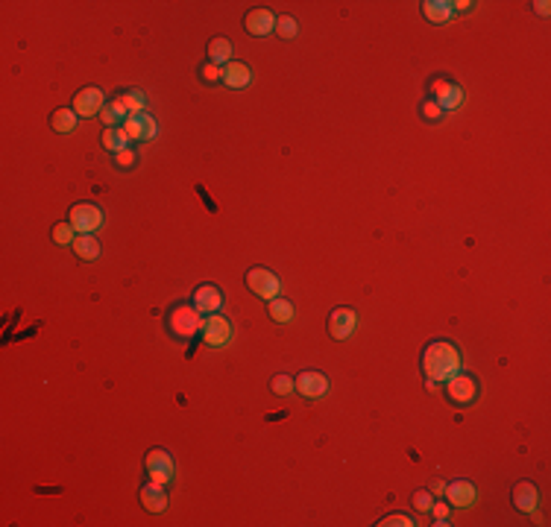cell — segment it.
Masks as SVG:
<instances>
[{
	"mask_svg": "<svg viewBox=\"0 0 551 527\" xmlns=\"http://www.w3.org/2000/svg\"><path fill=\"white\" fill-rule=\"evenodd\" d=\"M124 132L129 135V141H153L155 132H159V123L153 121L150 114H129L126 123H124Z\"/></svg>",
	"mask_w": 551,
	"mask_h": 527,
	"instance_id": "13",
	"label": "cell"
},
{
	"mask_svg": "<svg viewBox=\"0 0 551 527\" xmlns=\"http://www.w3.org/2000/svg\"><path fill=\"white\" fill-rule=\"evenodd\" d=\"M463 369V361H461V351L455 343L449 340H434L428 343L425 351H422V372L431 384L437 381H449L451 375H458Z\"/></svg>",
	"mask_w": 551,
	"mask_h": 527,
	"instance_id": "1",
	"label": "cell"
},
{
	"mask_svg": "<svg viewBox=\"0 0 551 527\" xmlns=\"http://www.w3.org/2000/svg\"><path fill=\"white\" fill-rule=\"evenodd\" d=\"M100 144L109 150V152H124V150H129V135L124 132V126H114V129H103V138H100Z\"/></svg>",
	"mask_w": 551,
	"mask_h": 527,
	"instance_id": "21",
	"label": "cell"
},
{
	"mask_svg": "<svg viewBox=\"0 0 551 527\" xmlns=\"http://www.w3.org/2000/svg\"><path fill=\"white\" fill-rule=\"evenodd\" d=\"M208 62H214V65H229L232 62V42L229 38H211L208 42Z\"/></svg>",
	"mask_w": 551,
	"mask_h": 527,
	"instance_id": "23",
	"label": "cell"
},
{
	"mask_svg": "<svg viewBox=\"0 0 551 527\" xmlns=\"http://www.w3.org/2000/svg\"><path fill=\"white\" fill-rule=\"evenodd\" d=\"M247 287L255 293V296H261V299H276L282 293V281H279V276L276 272H270V269H264V267H255V269H249L247 272Z\"/></svg>",
	"mask_w": 551,
	"mask_h": 527,
	"instance_id": "6",
	"label": "cell"
},
{
	"mask_svg": "<svg viewBox=\"0 0 551 527\" xmlns=\"http://www.w3.org/2000/svg\"><path fill=\"white\" fill-rule=\"evenodd\" d=\"M191 305L200 310L203 317H208V314H220V308H223V293H220L218 284H200V287L194 290Z\"/></svg>",
	"mask_w": 551,
	"mask_h": 527,
	"instance_id": "9",
	"label": "cell"
},
{
	"mask_svg": "<svg viewBox=\"0 0 551 527\" xmlns=\"http://www.w3.org/2000/svg\"><path fill=\"white\" fill-rule=\"evenodd\" d=\"M428 513H434V524H449V504H443V501H437V504H431V510Z\"/></svg>",
	"mask_w": 551,
	"mask_h": 527,
	"instance_id": "34",
	"label": "cell"
},
{
	"mask_svg": "<svg viewBox=\"0 0 551 527\" xmlns=\"http://www.w3.org/2000/svg\"><path fill=\"white\" fill-rule=\"evenodd\" d=\"M428 492H431V495H443V492H446V483H443V480H434Z\"/></svg>",
	"mask_w": 551,
	"mask_h": 527,
	"instance_id": "36",
	"label": "cell"
},
{
	"mask_svg": "<svg viewBox=\"0 0 551 527\" xmlns=\"http://www.w3.org/2000/svg\"><path fill=\"white\" fill-rule=\"evenodd\" d=\"M200 76H203V83H223V65H214V62H208V65H203L200 68Z\"/></svg>",
	"mask_w": 551,
	"mask_h": 527,
	"instance_id": "30",
	"label": "cell"
},
{
	"mask_svg": "<svg viewBox=\"0 0 551 527\" xmlns=\"http://www.w3.org/2000/svg\"><path fill=\"white\" fill-rule=\"evenodd\" d=\"M117 97H121V100H124V106L129 109V114H141L144 111V94L141 91H138V88H129V91H121V94H117Z\"/></svg>",
	"mask_w": 551,
	"mask_h": 527,
	"instance_id": "26",
	"label": "cell"
},
{
	"mask_svg": "<svg viewBox=\"0 0 551 527\" xmlns=\"http://www.w3.org/2000/svg\"><path fill=\"white\" fill-rule=\"evenodd\" d=\"M223 83L229 88H247L252 83V71L244 62H229L223 65Z\"/></svg>",
	"mask_w": 551,
	"mask_h": 527,
	"instance_id": "18",
	"label": "cell"
},
{
	"mask_svg": "<svg viewBox=\"0 0 551 527\" xmlns=\"http://www.w3.org/2000/svg\"><path fill=\"white\" fill-rule=\"evenodd\" d=\"M270 320L273 322H290L293 320V305L288 302V299H282V296H276V299H270Z\"/></svg>",
	"mask_w": 551,
	"mask_h": 527,
	"instance_id": "25",
	"label": "cell"
},
{
	"mask_svg": "<svg viewBox=\"0 0 551 527\" xmlns=\"http://www.w3.org/2000/svg\"><path fill=\"white\" fill-rule=\"evenodd\" d=\"M141 504H144L147 513H165V507H167V492H165V486L155 483V480H150L144 490H141Z\"/></svg>",
	"mask_w": 551,
	"mask_h": 527,
	"instance_id": "17",
	"label": "cell"
},
{
	"mask_svg": "<svg viewBox=\"0 0 551 527\" xmlns=\"http://www.w3.org/2000/svg\"><path fill=\"white\" fill-rule=\"evenodd\" d=\"M478 378L472 375V372H461L458 375H451L449 381H446V396H449V401L451 404H458V407H469L472 401L478 399Z\"/></svg>",
	"mask_w": 551,
	"mask_h": 527,
	"instance_id": "3",
	"label": "cell"
},
{
	"mask_svg": "<svg viewBox=\"0 0 551 527\" xmlns=\"http://www.w3.org/2000/svg\"><path fill=\"white\" fill-rule=\"evenodd\" d=\"M200 337L211 349H223V346L232 343V322L226 317H220V314H208V317H203Z\"/></svg>",
	"mask_w": 551,
	"mask_h": 527,
	"instance_id": "4",
	"label": "cell"
},
{
	"mask_svg": "<svg viewBox=\"0 0 551 527\" xmlns=\"http://www.w3.org/2000/svg\"><path fill=\"white\" fill-rule=\"evenodd\" d=\"M68 223L80 231V234H94L97 229L103 226V211L97 208L94 202H76L68 214Z\"/></svg>",
	"mask_w": 551,
	"mask_h": 527,
	"instance_id": "5",
	"label": "cell"
},
{
	"mask_svg": "<svg viewBox=\"0 0 551 527\" xmlns=\"http://www.w3.org/2000/svg\"><path fill=\"white\" fill-rule=\"evenodd\" d=\"M71 246L76 252V258H83V261H97V258H100V241H97L94 234H76V241Z\"/></svg>",
	"mask_w": 551,
	"mask_h": 527,
	"instance_id": "20",
	"label": "cell"
},
{
	"mask_svg": "<svg viewBox=\"0 0 551 527\" xmlns=\"http://www.w3.org/2000/svg\"><path fill=\"white\" fill-rule=\"evenodd\" d=\"M276 32H279L282 38H297V32H300L297 18H290V15H279V18H276Z\"/></svg>",
	"mask_w": 551,
	"mask_h": 527,
	"instance_id": "27",
	"label": "cell"
},
{
	"mask_svg": "<svg viewBox=\"0 0 551 527\" xmlns=\"http://www.w3.org/2000/svg\"><path fill=\"white\" fill-rule=\"evenodd\" d=\"M73 231H76V229H73L71 223H56V226H53V241L62 243V246H65V243H73V241H76Z\"/></svg>",
	"mask_w": 551,
	"mask_h": 527,
	"instance_id": "29",
	"label": "cell"
},
{
	"mask_svg": "<svg viewBox=\"0 0 551 527\" xmlns=\"http://www.w3.org/2000/svg\"><path fill=\"white\" fill-rule=\"evenodd\" d=\"M422 117H425V121H431V123H434V121H440V117H443V109H440V106H437V103L428 97V100L422 103Z\"/></svg>",
	"mask_w": 551,
	"mask_h": 527,
	"instance_id": "32",
	"label": "cell"
},
{
	"mask_svg": "<svg viewBox=\"0 0 551 527\" xmlns=\"http://www.w3.org/2000/svg\"><path fill=\"white\" fill-rule=\"evenodd\" d=\"M106 106V97L97 85H88V88H80L73 97V111L80 117H91V114H100Z\"/></svg>",
	"mask_w": 551,
	"mask_h": 527,
	"instance_id": "12",
	"label": "cell"
},
{
	"mask_svg": "<svg viewBox=\"0 0 551 527\" xmlns=\"http://www.w3.org/2000/svg\"><path fill=\"white\" fill-rule=\"evenodd\" d=\"M463 88L458 83H449V80H434L431 83V100H434L443 111H451L463 103Z\"/></svg>",
	"mask_w": 551,
	"mask_h": 527,
	"instance_id": "8",
	"label": "cell"
},
{
	"mask_svg": "<svg viewBox=\"0 0 551 527\" xmlns=\"http://www.w3.org/2000/svg\"><path fill=\"white\" fill-rule=\"evenodd\" d=\"M100 117H103L106 129H114V126H124V123H126V117H129V109L124 106V100H121V97H114V100H109V103L103 106Z\"/></svg>",
	"mask_w": 551,
	"mask_h": 527,
	"instance_id": "19",
	"label": "cell"
},
{
	"mask_svg": "<svg viewBox=\"0 0 551 527\" xmlns=\"http://www.w3.org/2000/svg\"><path fill=\"white\" fill-rule=\"evenodd\" d=\"M270 389L276 396H290V393H297V387H293V378L290 375H276L270 381Z\"/></svg>",
	"mask_w": 551,
	"mask_h": 527,
	"instance_id": "28",
	"label": "cell"
},
{
	"mask_svg": "<svg viewBox=\"0 0 551 527\" xmlns=\"http://www.w3.org/2000/svg\"><path fill=\"white\" fill-rule=\"evenodd\" d=\"M355 328H358V317H355V310H352V308H334L328 314V334L334 340L352 337V334H355Z\"/></svg>",
	"mask_w": 551,
	"mask_h": 527,
	"instance_id": "11",
	"label": "cell"
},
{
	"mask_svg": "<svg viewBox=\"0 0 551 527\" xmlns=\"http://www.w3.org/2000/svg\"><path fill=\"white\" fill-rule=\"evenodd\" d=\"M379 524H381V527H410L413 521H410V516H405V513H393V516H384Z\"/></svg>",
	"mask_w": 551,
	"mask_h": 527,
	"instance_id": "31",
	"label": "cell"
},
{
	"mask_svg": "<svg viewBox=\"0 0 551 527\" xmlns=\"http://www.w3.org/2000/svg\"><path fill=\"white\" fill-rule=\"evenodd\" d=\"M431 504H434V501H431V492L428 490H420L417 495H413V507H417V510H422V513L431 510Z\"/></svg>",
	"mask_w": 551,
	"mask_h": 527,
	"instance_id": "33",
	"label": "cell"
},
{
	"mask_svg": "<svg viewBox=\"0 0 551 527\" xmlns=\"http://www.w3.org/2000/svg\"><path fill=\"white\" fill-rule=\"evenodd\" d=\"M514 504H516V510L522 513H534L537 510V504H540V492H537V486L531 483V480H522L514 486Z\"/></svg>",
	"mask_w": 551,
	"mask_h": 527,
	"instance_id": "15",
	"label": "cell"
},
{
	"mask_svg": "<svg viewBox=\"0 0 551 527\" xmlns=\"http://www.w3.org/2000/svg\"><path fill=\"white\" fill-rule=\"evenodd\" d=\"M114 159H117V164H121V167H129V164L135 162V152H132V150H124V152H117Z\"/></svg>",
	"mask_w": 551,
	"mask_h": 527,
	"instance_id": "35",
	"label": "cell"
},
{
	"mask_svg": "<svg viewBox=\"0 0 551 527\" xmlns=\"http://www.w3.org/2000/svg\"><path fill=\"white\" fill-rule=\"evenodd\" d=\"M548 6H551V4H545V0H540V4H534V9H537L540 15H548Z\"/></svg>",
	"mask_w": 551,
	"mask_h": 527,
	"instance_id": "37",
	"label": "cell"
},
{
	"mask_svg": "<svg viewBox=\"0 0 551 527\" xmlns=\"http://www.w3.org/2000/svg\"><path fill=\"white\" fill-rule=\"evenodd\" d=\"M167 328H170L173 337L191 340L194 334H200V328H203V314H200V310H196L194 305H176V308L170 310V317H167Z\"/></svg>",
	"mask_w": 551,
	"mask_h": 527,
	"instance_id": "2",
	"label": "cell"
},
{
	"mask_svg": "<svg viewBox=\"0 0 551 527\" xmlns=\"http://www.w3.org/2000/svg\"><path fill=\"white\" fill-rule=\"evenodd\" d=\"M244 27L249 35H270L276 30V15L270 9H252L244 18Z\"/></svg>",
	"mask_w": 551,
	"mask_h": 527,
	"instance_id": "14",
	"label": "cell"
},
{
	"mask_svg": "<svg viewBox=\"0 0 551 527\" xmlns=\"http://www.w3.org/2000/svg\"><path fill=\"white\" fill-rule=\"evenodd\" d=\"M293 387H297V393L302 399H323L328 393V378L323 372H314V369H305L293 378Z\"/></svg>",
	"mask_w": 551,
	"mask_h": 527,
	"instance_id": "10",
	"label": "cell"
},
{
	"mask_svg": "<svg viewBox=\"0 0 551 527\" xmlns=\"http://www.w3.org/2000/svg\"><path fill=\"white\" fill-rule=\"evenodd\" d=\"M76 114L73 109H56L53 114H50V123H53V129L56 132H73L76 129Z\"/></svg>",
	"mask_w": 551,
	"mask_h": 527,
	"instance_id": "24",
	"label": "cell"
},
{
	"mask_svg": "<svg viewBox=\"0 0 551 527\" xmlns=\"http://www.w3.org/2000/svg\"><path fill=\"white\" fill-rule=\"evenodd\" d=\"M443 495L449 498L451 507H469L472 501H475V486H472L469 480H451V483H446Z\"/></svg>",
	"mask_w": 551,
	"mask_h": 527,
	"instance_id": "16",
	"label": "cell"
},
{
	"mask_svg": "<svg viewBox=\"0 0 551 527\" xmlns=\"http://www.w3.org/2000/svg\"><path fill=\"white\" fill-rule=\"evenodd\" d=\"M422 15L428 18L431 24H446L451 18V4H446V0H425Z\"/></svg>",
	"mask_w": 551,
	"mask_h": 527,
	"instance_id": "22",
	"label": "cell"
},
{
	"mask_svg": "<svg viewBox=\"0 0 551 527\" xmlns=\"http://www.w3.org/2000/svg\"><path fill=\"white\" fill-rule=\"evenodd\" d=\"M144 466H147L150 480L162 483V486H167L173 480V457L165 452V448H153V452L147 454V460H144Z\"/></svg>",
	"mask_w": 551,
	"mask_h": 527,
	"instance_id": "7",
	"label": "cell"
},
{
	"mask_svg": "<svg viewBox=\"0 0 551 527\" xmlns=\"http://www.w3.org/2000/svg\"><path fill=\"white\" fill-rule=\"evenodd\" d=\"M469 6H472V4H451V12H455V9H458V12H466Z\"/></svg>",
	"mask_w": 551,
	"mask_h": 527,
	"instance_id": "38",
	"label": "cell"
}]
</instances>
